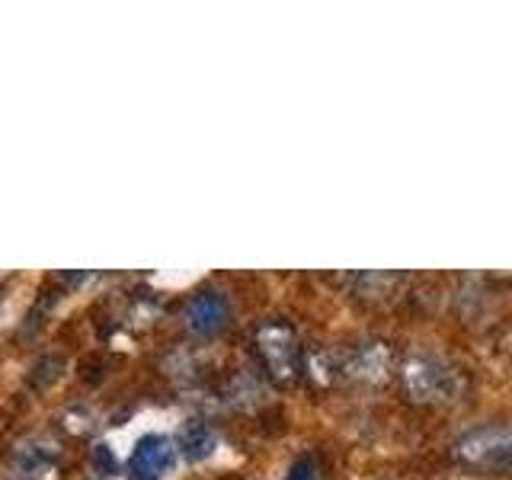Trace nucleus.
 I'll list each match as a JSON object with an SVG mask.
<instances>
[{"label": "nucleus", "instance_id": "obj_1", "mask_svg": "<svg viewBox=\"0 0 512 480\" xmlns=\"http://www.w3.org/2000/svg\"><path fill=\"white\" fill-rule=\"evenodd\" d=\"M455 452L471 468L512 471V423H490L464 432Z\"/></svg>", "mask_w": 512, "mask_h": 480}, {"label": "nucleus", "instance_id": "obj_2", "mask_svg": "<svg viewBox=\"0 0 512 480\" xmlns=\"http://www.w3.org/2000/svg\"><path fill=\"white\" fill-rule=\"evenodd\" d=\"M407 391L420 404H436V400H452L458 394V375L452 365H445L436 356H416L407 362Z\"/></svg>", "mask_w": 512, "mask_h": 480}, {"label": "nucleus", "instance_id": "obj_3", "mask_svg": "<svg viewBox=\"0 0 512 480\" xmlns=\"http://www.w3.org/2000/svg\"><path fill=\"white\" fill-rule=\"evenodd\" d=\"M13 464L26 480H48L58 474L61 445L48 436H29L13 445Z\"/></svg>", "mask_w": 512, "mask_h": 480}, {"label": "nucleus", "instance_id": "obj_4", "mask_svg": "<svg viewBox=\"0 0 512 480\" xmlns=\"http://www.w3.org/2000/svg\"><path fill=\"white\" fill-rule=\"evenodd\" d=\"M256 343H260V352L269 365V372L279 381H292L298 372V343L295 333L282 327V324H266L260 333H256Z\"/></svg>", "mask_w": 512, "mask_h": 480}, {"label": "nucleus", "instance_id": "obj_5", "mask_svg": "<svg viewBox=\"0 0 512 480\" xmlns=\"http://www.w3.org/2000/svg\"><path fill=\"white\" fill-rule=\"evenodd\" d=\"M176 464V445L167 436H144L132 458H128V477L132 480H164Z\"/></svg>", "mask_w": 512, "mask_h": 480}, {"label": "nucleus", "instance_id": "obj_6", "mask_svg": "<svg viewBox=\"0 0 512 480\" xmlns=\"http://www.w3.org/2000/svg\"><path fill=\"white\" fill-rule=\"evenodd\" d=\"M186 320H189V330L199 333V336L218 333L224 324H228V298H224L221 292H199L189 301Z\"/></svg>", "mask_w": 512, "mask_h": 480}, {"label": "nucleus", "instance_id": "obj_7", "mask_svg": "<svg viewBox=\"0 0 512 480\" xmlns=\"http://www.w3.org/2000/svg\"><path fill=\"white\" fill-rule=\"evenodd\" d=\"M218 445V436L215 429L208 423H186L183 432H180V452L189 458V461H202L215 452Z\"/></svg>", "mask_w": 512, "mask_h": 480}, {"label": "nucleus", "instance_id": "obj_8", "mask_svg": "<svg viewBox=\"0 0 512 480\" xmlns=\"http://www.w3.org/2000/svg\"><path fill=\"white\" fill-rule=\"evenodd\" d=\"M64 375V356H42V359H36L32 362V368H29V375H26V384L32 391H48L52 384H58V378Z\"/></svg>", "mask_w": 512, "mask_h": 480}, {"label": "nucleus", "instance_id": "obj_9", "mask_svg": "<svg viewBox=\"0 0 512 480\" xmlns=\"http://www.w3.org/2000/svg\"><path fill=\"white\" fill-rule=\"evenodd\" d=\"M352 375H359V378H368V381H378L384 375V368H388V349L372 343V346H365L356 359H352Z\"/></svg>", "mask_w": 512, "mask_h": 480}, {"label": "nucleus", "instance_id": "obj_10", "mask_svg": "<svg viewBox=\"0 0 512 480\" xmlns=\"http://www.w3.org/2000/svg\"><path fill=\"white\" fill-rule=\"evenodd\" d=\"M285 480H317V464L311 458H301L292 464V471H288Z\"/></svg>", "mask_w": 512, "mask_h": 480}, {"label": "nucleus", "instance_id": "obj_11", "mask_svg": "<svg viewBox=\"0 0 512 480\" xmlns=\"http://www.w3.org/2000/svg\"><path fill=\"white\" fill-rule=\"evenodd\" d=\"M96 480H103V477H96Z\"/></svg>", "mask_w": 512, "mask_h": 480}, {"label": "nucleus", "instance_id": "obj_12", "mask_svg": "<svg viewBox=\"0 0 512 480\" xmlns=\"http://www.w3.org/2000/svg\"><path fill=\"white\" fill-rule=\"evenodd\" d=\"M4 480H10V477H4Z\"/></svg>", "mask_w": 512, "mask_h": 480}]
</instances>
